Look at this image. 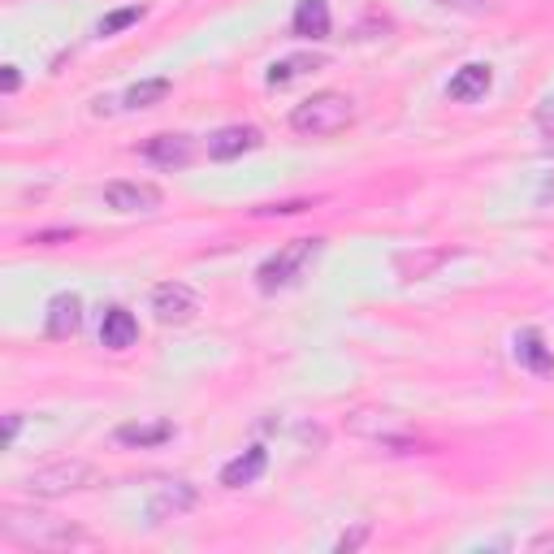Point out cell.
I'll use <instances>...</instances> for the list:
<instances>
[{"mask_svg": "<svg viewBox=\"0 0 554 554\" xmlns=\"http://www.w3.org/2000/svg\"><path fill=\"white\" fill-rule=\"evenodd\" d=\"M0 533H5L9 542L35 546V550H70V546L91 542L74 520H57L35 507H0Z\"/></svg>", "mask_w": 554, "mask_h": 554, "instance_id": "obj_1", "label": "cell"}, {"mask_svg": "<svg viewBox=\"0 0 554 554\" xmlns=\"http://www.w3.org/2000/svg\"><path fill=\"white\" fill-rule=\"evenodd\" d=\"M351 122H355V100L342 96V91H316L312 100L295 104V113H290V126L299 135H338Z\"/></svg>", "mask_w": 554, "mask_h": 554, "instance_id": "obj_2", "label": "cell"}, {"mask_svg": "<svg viewBox=\"0 0 554 554\" xmlns=\"http://www.w3.org/2000/svg\"><path fill=\"white\" fill-rule=\"evenodd\" d=\"M100 472L83 464V459H57V464H44L35 472H26L22 477V490L31 498H61V494H74V490H87V485H96Z\"/></svg>", "mask_w": 554, "mask_h": 554, "instance_id": "obj_3", "label": "cell"}, {"mask_svg": "<svg viewBox=\"0 0 554 554\" xmlns=\"http://www.w3.org/2000/svg\"><path fill=\"white\" fill-rule=\"evenodd\" d=\"M316 256H321V239H295L256 269V286L265 290V295H273V290H282V286L295 282V277H303L308 260H316Z\"/></svg>", "mask_w": 554, "mask_h": 554, "instance_id": "obj_4", "label": "cell"}, {"mask_svg": "<svg viewBox=\"0 0 554 554\" xmlns=\"http://www.w3.org/2000/svg\"><path fill=\"white\" fill-rule=\"evenodd\" d=\"M152 312L161 316L165 325H178V321H191L200 312V295L187 286V282H161L152 290Z\"/></svg>", "mask_w": 554, "mask_h": 554, "instance_id": "obj_5", "label": "cell"}, {"mask_svg": "<svg viewBox=\"0 0 554 554\" xmlns=\"http://www.w3.org/2000/svg\"><path fill=\"white\" fill-rule=\"evenodd\" d=\"M104 204L117 213H156L161 208V191L152 182H109L104 187Z\"/></svg>", "mask_w": 554, "mask_h": 554, "instance_id": "obj_6", "label": "cell"}, {"mask_svg": "<svg viewBox=\"0 0 554 554\" xmlns=\"http://www.w3.org/2000/svg\"><path fill=\"white\" fill-rule=\"evenodd\" d=\"M139 152L148 156L152 165H161V169H187L195 161V143L187 135H152Z\"/></svg>", "mask_w": 554, "mask_h": 554, "instance_id": "obj_7", "label": "cell"}, {"mask_svg": "<svg viewBox=\"0 0 554 554\" xmlns=\"http://www.w3.org/2000/svg\"><path fill=\"white\" fill-rule=\"evenodd\" d=\"M494 87V70L481 61L472 65H459V70L451 74V83H446V96L459 100V104H472V100H485V91Z\"/></svg>", "mask_w": 554, "mask_h": 554, "instance_id": "obj_8", "label": "cell"}, {"mask_svg": "<svg viewBox=\"0 0 554 554\" xmlns=\"http://www.w3.org/2000/svg\"><path fill=\"white\" fill-rule=\"evenodd\" d=\"M200 503V490L191 481H169L152 494V520H174V516H187V511Z\"/></svg>", "mask_w": 554, "mask_h": 554, "instance_id": "obj_9", "label": "cell"}, {"mask_svg": "<svg viewBox=\"0 0 554 554\" xmlns=\"http://www.w3.org/2000/svg\"><path fill=\"white\" fill-rule=\"evenodd\" d=\"M174 425L169 420H130V425H117L113 438L122 446H139V451H152V446H165L174 442Z\"/></svg>", "mask_w": 554, "mask_h": 554, "instance_id": "obj_10", "label": "cell"}, {"mask_svg": "<svg viewBox=\"0 0 554 554\" xmlns=\"http://www.w3.org/2000/svg\"><path fill=\"white\" fill-rule=\"evenodd\" d=\"M265 468H269V451H265V446H247L239 459H230V464L221 468V485H226V490H243V485H256Z\"/></svg>", "mask_w": 554, "mask_h": 554, "instance_id": "obj_11", "label": "cell"}, {"mask_svg": "<svg viewBox=\"0 0 554 554\" xmlns=\"http://www.w3.org/2000/svg\"><path fill=\"white\" fill-rule=\"evenodd\" d=\"M252 148H260V130L256 126H226V130H217V135L208 139V156H213V161H234V156H243Z\"/></svg>", "mask_w": 554, "mask_h": 554, "instance_id": "obj_12", "label": "cell"}, {"mask_svg": "<svg viewBox=\"0 0 554 554\" xmlns=\"http://www.w3.org/2000/svg\"><path fill=\"white\" fill-rule=\"evenodd\" d=\"M78 325H83V299L65 290L48 303V338H74Z\"/></svg>", "mask_w": 554, "mask_h": 554, "instance_id": "obj_13", "label": "cell"}, {"mask_svg": "<svg viewBox=\"0 0 554 554\" xmlns=\"http://www.w3.org/2000/svg\"><path fill=\"white\" fill-rule=\"evenodd\" d=\"M290 31H295L299 39L321 44V39L329 35V5H325V0H299L295 18H290Z\"/></svg>", "mask_w": 554, "mask_h": 554, "instance_id": "obj_14", "label": "cell"}, {"mask_svg": "<svg viewBox=\"0 0 554 554\" xmlns=\"http://www.w3.org/2000/svg\"><path fill=\"white\" fill-rule=\"evenodd\" d=\"M135 338H139V321L126 308H109V312H104V321H100V342H104V347H109V351H126V347H135Z\"/></svg>", "mask_w": 554, "mask_h": 554, "instance_id": "obj_15", "label": "cell"}, {"mask_svg": "<svg viewBox=\"0 0 554 554\" xmlns=\"http://www.w3.org/2000/svg\"><path fill=\"white\" fill-rule=\"evenodd\" d=\"M516 360L529 368V373H542V377L554 373V351L542 342L537 329H520V334H516Z\"/></svg>", "mask_w": 554, "mask_h": 554, "instance_id": "obj_16", "label": "cell"}, {"mask_svg": "<svg viewBox=\"0 0 554 554\" xmlns=\"http://www.w3.org/2000/svg\"><path fill=\"white\" fill-rule=\"evenodd\" d=\"M446 260H451V252H446V247H433V252H399L394 256V269H399L403 277H429L433 269L438 265H446Z\"/></svg>", "mask_w": 554, "mask_h": 554, "instance_id": "obj_17", "label": "cell"}, {"mask_svg": "<svg viewBox=\"0 0 554 554\" xmlns=\"http://www.w3.org/2000/svg\"><path fill=\"white\" fill-rule=\"evenodd\" d=\"M321 65H325V57H316V52H299V57L273 61V65H269V87H286V83H295L299 74L321 70Z\"/></svg>", "mask_w": 554, "mask_h": 554, "instance_id": "obj_18", "label": "cell"}, {"mask_svg": "<svg viewBox=\"0 0 554 554\" xmlns=\"http://www.w3.org/2000/svg\"><path fill=\"white\" fill-rule=\"evenodd\" d=\"M169 96V78H143V83H135L126 91V109H152V104H161Z\"/></svg>", "mask_w": 554, "mask_h": 554, "instance_id": "obj_19", "label": "cell"}, {"mask_svg": "<svg viewBox=\"0 0 554 554\" xmlns=\"http://www.w3.org/2000/svg\"><path fill=\"white\" fill-rule=\"evenodd\" d=\"M143 5H130V9H117V13H109V18H100V26H96V35L100 39H109V35H117V31H126V26H135L139 18H143Z\"/></svg>", "mask_w": 554, "mask_h": 554, "instance_id": "obj_20", "label": "cell"}, {"mask_svg": "<svg viewBox=\"0 0 554 554\" xmlns=\"http://www.w3.org/2000/svg\"><path fill=\"white\" fill-rule=\"evenodd\" d=\"M303 208H312L308 200H286V204H265V208H256V217H295L303 213Z\"/></svg>", "mask_w": 554, "mask_h": 554, "instance_id": "obj_21", "label": "cell"}, {"mask_svg": "<svg viewBox=\"0 0 554 554\" xmlns=\"http://www.w3.org/2000/svg\"><path fill=\"white\" fill-rule=\"evenodd\" d=\"M438 5L459 13H498V0H438Z\"/></svg>", "mask_w": 554, "mask_h": 554, "instance_id": "obj_22", "label": "cell"}, {"mask_svg": "<svg viewBox=\"0 0 554 554\" xmlns=\"http://www.w3.org/2000/svg\"><path fill=\"white\" fill-rule=\"evenodd\" d=\"M364 537H368V524H360L355 533H342V537H338V550H355V546L364 542Z\"/></svg>", "mask_w": 554, "mask_h": 554, "instance_id": "obj_23", "label": "cell"}, {"mask_svg": "<svg viewBox=\"0 0 554 554\" xmlns=\"http://www.w3.org/2000/svg\"><path fill=\"white\" fill-rule=\"evenodd\" d=\"M0 87H5L9 96L22 87V74H18V65H5V74H0Z\"/></svg>", "mask_w": 554, "mask_h": 554, "instance_id": "obj_24", "label": "cell"}, {"mask_svg": "<svg viewBox=\"0 0 554 554\" xmlns=\"http://www.w3.org/2000/svg\"><path fill=\"white\" fill-rule=\"evenodd\" d=\"M18 433H22V416L13 412V416H5V442H13V438H18Z\"/></svg>", "mask_w": 554, "mask_h": 554, "instance_id": "obj_25", "label": "cell"}, {"mask_svg": "<svg viewBox=\"0 0 554 554\" xmlns=\"http://www.w3.org/2000/svg\"><path fill=\"white\" fill-rule=\"evenodd\" d=\"M529 550H554V533H542V537H533Z\"/></svg>", "mask_w": 554, "mask_h": 554, "instance_id": "obj_26", "label": "cell"}]
</instances>
